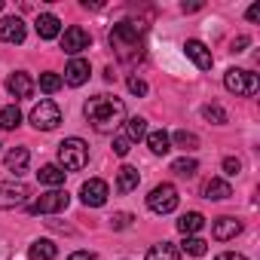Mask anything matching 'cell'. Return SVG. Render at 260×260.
<instances>
[{
    "instance_id": "83f0119b",
    "label": "cell",
    "mask_w": 260,
    "mask_h": 260,
    "mask_svg": "<svg viewBox=\"0 0 260 260\" xmlns=\"http://www.w3.org/2000/svg\"><path fill=\"white\" fill-rule=\"evenodd\" d=\"M172 172H175V175H181V178H193V175L199 172V162L184 156V159H175V162H172Z\"/></svg>"
},
{
    "instance_id": "6da1fadb",
    "label": "cell",
    "mask_w": 260,
    "mask_h": 260,
    "mask_svg": "<svg viewBox=\"0 0 260 260\" xmlns=\"http://www.w3.org/2000/svg\"><path fill=\"white\" fill-rule=\"evenodd\" d=\"M83 113H86V119L92 122L95 132L113 135L116 128L122 125V119H125V104H122L116 95H92V98L86 101Z\"/></svg>"
},
{
    "instance_id": "484cf974",
    "label": "cell",
    "mask_w": 260,
    "mask_h": 260,
    "mask_svg": "<svg viewBox=\"0 0 260 260\" xmlns=\"http://www.w3.org/2000/svg\"><path fill=\"white\" fill-rule=\"evenodd\" d=\"M147 135V119H141V116H132L125 122V138L128 141H141Z\"/></svg>"
},
{
    "instance_id": "4fadbf2b",
    "label": "cell",
    "mask_w": 260,
    "mask_h": 260,
    "mask_svg": "<svg viewBox=\"0 0 260 260\" xmlns=\"http://www.w3.org/2000/svg\"><path fill=\"white\" fill-rule=\"evenodd\" d=\"M7 89H10V95H16V98H31V95H34V80H31V74L16 71V74H10V80H7Z\"/></svg>"
},
{
    "instance_id": "277c9868",
    "label": "cell",
    "mask_w": 260,
    "mask_h": 260,
    "mask_svg": "<svg viewBox=\"0 0 260 260\" xmlns=\"http://www.w3.org/2000/svg\"><path fill=\"white\" fill-rule=\"evenodd\" d=\"M223 86H226L233 95H239V98H251V95H257L260 80H257V74H251V71L230 68V71L223 74Z\"/></svg>"
},
{
    "instance_id": "836d02e7",
    "label": "cell",
    "mask_w": 260,
    "mask_h": 260,
    "mask_svg": "<svg viewBox=\"0 0 260 260\" xmlns=\"http://www.w3.org/2000/svg\"><path fill=\"white\" fill-rule=\"evenodd\" d=\"M128 144H132V141H128L125 135H116V138H113V153H116V156H125V153H128Z\"/></svg>"
},
{
    "instance_id": "d4e9b609",
    "label": "cell",
    "mask_w": 260,
    "mask_h": 260,
    "mask_svg": "<svg viewBox=\"0 0 260 260\" xmlns=\"http://www.w3.org/2000/svg\"><path fill=\"white\" fill-rule=\"evenodd\" d=\"M147 144H150V150L159 153V156L172 150V138H169V132H162V128H159V132H150V135H147Z\"/></svg>"
},
{
    "instance_id": "60d3db41",
    "label": "cell",
    "mask_w": 260,
    "mask_h": 260,
    "mask_svg": "<svg viewBox=\"0 0 260 260\" xmlns=\"http://www.w3.org/2000/svg\"><path fill=\"white\" fill-rule=\"evenodd\" d=\"M0 10H4V0H0Z\"/></svg>"
},
{
    "instance_id": "603a6c76",
    "label": "cell",
    "mask_w": 260,
    "mask_h": 260,
    "mask_svg": "<svg viewBox=\"0 0 260 260\" xmlns=\"http://www.w3.org/2000/svg\"><path fill=\"white\" fill-rule=\"evenodd\" d=\"M205 226V217L199 214V211H187L181 220H178V230L184 233V236H193V233H199Z\"/></svg>"
},
{
    "instance_id": "1f68e13d",
    "label": "cell",
    "mask_w": 260,
    "mask_h": 260,
    "mask_svg": "<svg viewBox=\"0 0 260 260\" xmlns=\"http://www.w3.org/2000/svg\"><path fill=\"white\" fill-rule=\"evenodd\" d=\"M128 92L132 95H147V83L141 77H128Z\"/></svg>"
},
{
    "instance_id": "e0dca14e",
    "label": "cell",
    "mask_w": 260,
    "mask_h": 260,
    "mask_svg": "<svg viewBox=\"0 0 260 260\" xmlns=\"http://www.w3.org/2000/svg\"><path fill=\"white\" fill-rule=\"evenodd\" d=\"M138 184H141V175H138L135 166H122L116 172V193H132Z\"/></svg>"
},
{
    "instance_id": "8992f818",
    "label": "cell",
    "mask_w": 260,
    "mask_h": 260,
    "mask_svg": "<svg viewBox=\"0 0 260 260\" xmlns=\"http://www.w3.org/2000/svg\"><path fill=\"white\" fill-rule=\"evenodd\" d=\"M31 199V187L19 184V181H0V211L10 208H22Z\"/></svg>"
},
{
    "instance_id": "f35d334b",
    "label": "cell",
    "mask_w": 260,
    "mask_h": 260,
    "mask_svg": "<svg viewBox=\"0 0 260 260\" xmlns=\"http://www.w3.org/2000/svg\"><path fill=\"white\" fill-rule=\"evenodd\" d=\"M217 260H248V257H242V254H233V251H226V254H217Z\"/></svg>"
},
{
    "instance_id": "9a60e30c",
    "label": "cell",
    "mask_w": 260,
    "mask_h": 260,
    "mask_svg": "<svg viewBox=\"0 0 260 260\" xmlns=\"http://www.w3.org/2000/svg\"><path fill=\"white\" fill-rule=\"evenodd\" d=\"M239 233H242V220H236V217H217L214 226H211V236L217 242H226V239H233Z\"/></svg>"
},
{
    "instance_id": "44dd1931",
    "label": "cell",
    "mask_w": 260,
    "mask_h": 260,
    "mask_svg": "<svg viewBox=\"0 0 260 260\" xmlns=\"http://www.w3.org/2000/svg\"><path fill=\"white\" fill-rule=\"evenodd\" d=\"M28 159H31V153H28L25 147H13V150L7 153V169L16 172V175H22V172L28 169Z\"/></svg>"
},
{
    "instance_id": "f1b7e54d",
    "label": "cell",
    "mask_w": 260,
    "mask_h": 260,
    "mask_svg": "<svg viewBox=\"0 0 260 260\" xmlns=\"http://www.w3.org/2000/svg\"><path fill=\"white\" fill-rule=\"evenodd\" d=\"M175 144H178L181 150H196V147H199V138H196L193 132H187V128H181V132H175Z\"/></svg>"
},
{
    "instance_id": "4dcf8cb0",
    "label": "cell",
    "mask_w": 260,
    "mask_h": 260,
    "mask_svg": "<svg viewBox=\"0 0 260 260\" xmlns=\"http://www.w3.org/2000/svg\"><path fill=\"white\" fill-rule=\"evenodd\" d=\"M202 116H205L208 122H214V125H223V122H226V110H223L220 104H208V107L202 110Z\"/></svg>"
},
{
    "instance_id": "cb8c5ba5",
    "label": "cell",
    "mask_w": 260,
    "mask_h": 260,
    "mask_svg": "<svg viewBox=\"0 0 260 260\" xmlns=\"http://www.w3.org/2000/svg\"><path fill=\"white\" fill-rule=\"evenodd\" d=\"M19 125H22V110L16 104L0 110V128H4V132H13V128H19Z\"/></svg>"
},
{
    "instance_id": "8fae6325",
    "label": "cell",
    "mask_w": 260,
    "mask_h": 260,
    "mask_svg": "<svg viewBox=\"0 0 260 260\" xmlns=\"http://www.w3.org/2000/svg\"><path fill=\"white\" fill-rule=\"evenodd\" d=\"M184 52H187V58H190L199 71H211L214 58H211V49H208L202 40H187V43H184Z\"/></svg>"
},
{
    "instance_id": "74e56055",
    "label": "cell",
    "mask_w": 260,
    "mask_h": 260,
    "mask_svg": "<svg viewBox=\"0 0 260 260\" xmlns=\"http://www.w3.org/2000/svg\"><path fill=\"white\" fill-rule=\"evenodd\" d=\"M248 22H260V4H254V7L248 10Z\"/></svg>"
},
{
    "instance_id": "e575fe53",
    "label": "cell",
    "mask_w": 260,
    "mask_h": 260,
    "mask_svg": "<svg viewBox=\"0 0 260 260\" xmlns=\"http://www.w3.org/2000/svg\"><path fill=\"white\" fill-rule=\"evenodd\" d=\"M223 172H226V175H239V172H242V162H239L236 156H226V159H223Z\"/></svg>"
},
{
    "instance_id": "5b68a950",
    "label": "cell",
    "mask_w": 260,
    "mask_h": 260,
    "mask_svg": "<svg viewBox=\"0 0 260 260\" xmlns=\"http://www.w3.org/2000/svg\"><path fill=\"white\" fill-rule=\"evenodd\" d=\"M31 122H34V128H40V132H52V128L61 122L58 104L49 101V98H40V101L31 107Z\"/></svg>"
},
{
    "instance_id": "7c38bea8",
    "label": "cell",
    "mask_w": 260,
    "mask_h": 260,
    "mask_svg": "<svg viewBox=\"0 0 260 260\" xmlns=\"http://www.w3.org/2000/svg\"><path fill=\"white\" fill-rule=\"evenodd\" d=\"M25 40V22L19 16L0 19V43H22Z\"/></svg>"
},
{
    "instance_id": "ba28073f",
    "label": "cell",
    "mask_w": 260,
    "mask_h": 260,
    "mask_svg": "<svg viewBox=\"0 0 260 260\" xmlns=\"http://www.w3.org/2000/svg\"><path fill=\"white\" fill-rule=\"evenodd\" d=\"M71 202V196L64 190H49V193H40V199L28 202V214H55V211H64Z\"/></svg>"
},
{
    "instance_id": "5bb4252c",
    "label": "cell",
    "mask_w": 260,
    "mask_h": 260,
    "mask_svg": "<svg viewBox=\"0 0 260 260\" xmlns=\"http://www.w3.org/2000/svg\"><path fill=\"white\" fill-rule=\"evenodd\" d=\"M89 61L86 58H74L68 68H64V80L61 83H68V86H83L86 80H89Z\"/></svg>"
},
{
    "instance_id": "2e32d148",
    "label": "cell",
    "mask_w": 260,
    "mask_h": 260,
    "mask_svg": "<svg viewBox=\"0 0 260 260\" xmlns=\"http://www.w3.org/2000/svg\"><path fill=\"white\" fill-rule=\"evenodd\" d=\"M37 34H40V40H55L58 34H61V22H58V16H52V13H43V16H37Z\"/></svg>"
},
{
    "instance_id": "ffe728a7",
    "label": "cell",
    "mask_w": 260,
    "mask_h": 260,
    "mask_svg": "<svg viewBox=\"0 0 260 260\" xmlns=\"http://www.w3.org/2000/svg\"><path fill=\"white\" fill-rule=\"evenodd\" d=\"M147 260H181V248L172 242H159L147 251Z\"/></svg>"
},
{
    "instance_id": "9c48e42d",
    "label": "cell",
    "mask_w": 260,
    "mask_h": 260,
    "mask_svg": "<svg viewBox=\"0 0 260 260\" xmlns=\"http://www.w3.org/2000/svg\"><path fill=\"white\" fill-rule=\"evenodd\" d=\"M89 43H92V37H89V31L80 28V25H71V28L61 34V49H64L68 55H80L83 49H89Z\"/></svg>"
},
{
    "instance_id": "7402d4cb",
    "label": "cell",
    "mask_w": 260,
    "mask_h": 260,
    "mask_svg": "<svg viewBox=\"0 0 260 260\" xmlns=\"http://www.w3.org/2000/svg\"><path fill=\"white\" fill-rule=\"evenodd\" d=\"M37 181L40 184H46V187H61L64 184V169H58V166H43L40 172H37Z\"/></svg>"
},
{
    "instance_id": "7a4b0ae2",
    "label": "cell",
    "mask_w": 260,
    "mask_h": 260,
    "mask_svg": "<svg viewBox=\"0 0 260 260\" xmlns=\"http://www.w3.org/2000/svg\"><path fill=\"white\" fill-rule=\"evenodd\" d=\"M144 31L147 25L141 22H119L110 31V49L122 64H138L144 58Z\"/></svg>"
},
{
    "instance_id": "4316f807",
    "label": "cell",
    "mask_w": 260,
    "mask_h": 260,
    "mask_svg": "<svg viewBox=\"0 0 260 260\" xmlns=\"http://www.w3.org/2000/svg\"><path fill=\"white\" fill-rule=\"evenodd\" d=\"M181 251H187V254H193V257H202V254L208 251V242H205V239H199V236H184Z\"/></svg>"
},
{
    "instance_id": "d6986e66",
    "label": "cell",
    "mask_w": 260,
    "mask_h": 260,
    "mask_svg": "<svg viewBox=\"0 0 260 260\" xmlns=\"http://www.w3.org/2000/svg\"><path fill=\"white\" fill-rule=\"evenodd\" d=\"M28 257L31 260H55L58 257V248L52 239H37L31 248H28Z\"/></svg>"
},
{
    "instance_id": "3957f363",
    "label": "cell",
    "mask_w": 260,
    "mask_h": 260,
    "mask_svg": "<svg viewBox=\"0 0 260 260\" xmlns=\"http://www.w3.org/2000/svg\"><path fill=\"white\" fill-rule=\"evenodd\" d=\"M58 162H61L68 172L86 169V162H89V147H86V141H83V138H64V141L58 144Z\"/></svg>"
},
{
    "instance_id": "d590c367",
    "label": "cell",
    "mask_w": 260,
    "mask_h": 260,
    "mask_svg": "<svg viewBox=\"0 0 260 260\" xmlns=\"http://www.w3.org/2000/svg\"><path fill=\"white\" fill-rule=\"evenodd\" d=\"M68 260H98V257H95L92 251H74V254H71Z\"/></svg>"
},
{
    "instance_id": "f546056e",
    "label": "cell",
    "mask_w": 260,
    "mask_h": 260,
    "mask_svg": "<svg viewBox=\"0 0 260 260\" xmlns=\"http://www.w3.org/2000/svg\"><path fill=\"white\" fill-rule=\"evenodd\" d=\"M40 89H43V92H49V95H52V92H58V89H61V77H58V74H52V71L40 74Z\"/></svg>"
},
{
    "instance_id": "ab89813d",
    "label": "cell",
    "mask_w": 260,
    "mask_h": 260,
    "mask_svg": "<svg viewBox=\"0 0 260 260\" xmlns=\"http://www.w3.org/2000/svg\"><path fill=\"white\" fill-rule=\"evenodd\" d=\"M181 10L184 13H196V10H202V4H181Z\"/></svg>"
},
{
    "instance_id": "52a82bcc",
    "label": "cell",
    "mask_w": 260,
    "mask_h": 260,
    "mask_svg": "<svg viewBox=\"0 0 260 260\" xmlns=\"http://www.w3.org/2000/svg\"><path fill=\"white\" fill-rule=\"evenodd\" d=\"M147 205H150L153 214H172V211L178 208V190H175V184H159V187H153L150 196H147Z\"/></svg>"
},
{
    "instance_id": "d6a6232c",
    "label": "cell",
    "mask_w": 260,
    "mask_h": 260,
    "mask_svg": "<svg viewBox=\"0 0 260 260\" xmlns=\"http://www.w3.org/2000/svg\"><path fill=\"white\" fill-rule=\"evenodd\" d=\"M128 223H132V214H125V211H119V214L110 217V226H113V230H125Z\"/></svg>"
},
{
    "instance_id": "30bf717a",
    "label": "cell",
    "mask_w": 260,
    "mask_h": 260,
    "mask_svg": "<svg viewBox=\"0 0 260 260\" xmlns=\"http://www.w3.org/2000/svg\"><path fill=\"white\" fill-rule=\"evenodd\" d=\"M107 196H110V190H107V184H104L101 178L86 181L83 190H80V199H83V205H89V208H101V205L107 202Z\"/></svg>"
},
{
    "instance_id": "ac0fdd59",
    "label": "cell",
    "mask_w": 260,
    "mask_h": 260,
    "mask_svg": "<svg viewBox=\"0 0 260 260\" xmlns=\"http://www.w3.org/2000/svg\"><path fill=\"white\" fill-rule=\"evenodd\" d=\"M202 196L211 199V202H220V199H230L233 196V187L226 181H220V178H211V181L202 184Z\"/></svg>"
},
{
    "instance_id": "8d00e7d4",
    "label": "cell",
    "mask_w": 260,
    "mask_h": 260,
    "mask_svg": "<svg viewBox=\"0 0 260 260\" xmlns=\"http://www.w3.org/2000/svg\"><path fill=\"white\" fill-rule=\"evenodd\" d=\"M248 43H251L248 37H236V40H233V52H242V49H245Z\"/></svg>"
}]
</instances>
